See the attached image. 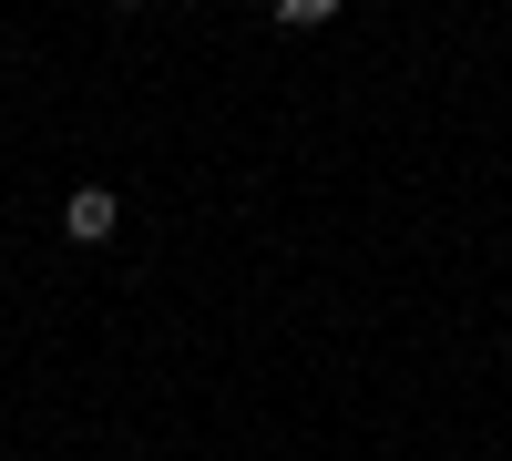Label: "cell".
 <instances>
[{"instance_id": "obj_1", "label": "cell", "mask_w": 512, "mask_h": 461, "mask_svg": "<svg viewBox=\"0 0 512 461\" xmlns=\"http://www.w3.org/2000/svg\"><path fill=\"white\" fill-rule=\"evenodd\" d=\"M113 226H123V195H113V185H82V195L62 205V236H72V246H103Z\"/></svg>"}, {"instance_id": "obj_2", "label": "cell", "mask_w": 512, "mask_h": 461, "mask_svg": "<svg viewBox=\"0 0 512 461\" xmlns=\"http://www.w3.org/2000/svg\"><path fill=\"white\" fill-rule=\"evenodd\" d=\"M308 21H338V0H277V31H308Z\"/></svg>"}, {"instance_id": "obj_3", "label": "cell", "mask_w": 512, "mask_h": 461, "mask_svg": "<svg viewBox=\"0 0 512 461\" xmlns=\"http://www.w3.org/2000/svg\"><path fill=\"white\" fill-rule=\"evenodd\" d=\"M123 11H144V0H123Z\"/></svg>"}]
</instances>
